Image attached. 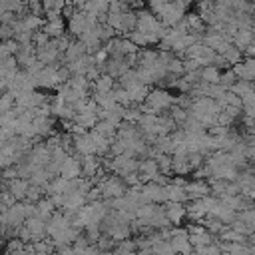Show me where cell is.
Returning a JSON list of instances; mask_svg holds the SVG:
<instances>
[{
    "mask_svg": "<svg viewBox=\"0 0 255 255\" xmlns=\"http://www.w3.org/2000/svg\"><path fill=\"white\" fill-rule=\"evenodd\" d=\"M145 102H147V114H155V112H163L165 108H169L171 104H173V98L165 92V90H151L149 94H147V98H145Z\"/></svg>",
    "mask_w": 255,
    "mask_h": 255,
    "instance_id": "cell-1",
    "label": "cell"
},
{
    "mask_svg": "<svg viewBox=\"0 0 255 255\" xmlns=\"http://www.w3.org/2000/svg\"><path fill=\"white\" fill-rule=\"evenodd\" d=\"M231 70H233V74L237 76V80L255 84V58H243V60H241L239 64H235Z\"/></svg>",
    "mask_w": 255,
    "mask_h": 255,
    "instance_id": "cell-2",
    "label": "cell"
},
{
    "mask_svg": "<svg viewBox=\"0 0 255 255\" xmlns=\"http://www.w3.org/2000/svg\"><path fill=\"white\" fill-rule=\"evenodd\" d=\"M163 213L167 223H179L185 217V207L181 203H169L167 207H163Z\"/></svg>",
    "mask_w": 255,
    "mask_h": 255,
    "instance_id": "cell-3",
    "label": "cell"
},
{
    "mask_svg": "<svg viewBox=\"0 0 255 255\" xmlns=\"http://www.w3.org/2000/svg\"><path fill=\"white\" fill-rule=\"evenodd\" d=\"M219 78H221V70L215 68V66H205V68L199 70V80L209 84V86L219 84Z\"/></svg>",
    "mask_w": 255,
    "mask_h": 255,
    "instance_id": "cell-4",
    "label": "cell"
},
{
    "mask_svg": "<svg viewBox=\"0 0 255 255\" xmlns=\"http://www.w3.org/2000/svg\"><path fill=\"white\" fill-rule=\"evenodd\" d=\"M253 86H255V84H249V82L237 80V82H235V86H233L229 92H231V94H235L237 98H241V100H243V98H247V96L253 92Z\"/></svg>",
    "mask_w": 255,
    "mask_h": 255,
    "instance_id": "cell-5",
    "label": "cell"
},
{
    "mask_svg": "<svg viewBox=\"0 0 255 255\" xmlns=\"http://www.w3.org/2000/svg\"><path fill=\"white\" fill-rule=\"evenodd\" d=\"M112 86H114V80L110 78V76H100L98 80H96V94H112L114 90H112Z\"/></svg>",
    "mask_w": 255,
    "mask_h": 255,
    "instance_id": "cell-6",
    "label": "cell"
},
{
    "mask_svg": "<svg viewBox=\"0 0 255 255\" xmlns=\"http://www.w3.org/2000/svg\"><path fill=\"white\" fill-rule=\"evenodd\" d=\"M235 82H237V76L233 74V70L229 68V70H225V72H221V78H219V86L221 88H225L227 92L235 86Z\"/></svg>",
    "mask_w": 255,
    "mask_h": 255,
    "instance_id": "cell-7",
    "label": "cell"
},
{
    "mask_svg": "<svg viewBox=\"0 0 255 255\" xmlns=\"http://www.w3.org/2000/svg\"><path fill=\"white\" fill-rule=\"evenodd\" d=\"M237 219H241L243 223H247V225L255 231V207H251V209H247V211L237 213Z\"/></svg>",
    "mask_w": 255,
    "mask_h": 255,
    "instance_id": "cell-8",
    "label": "cell"
},
{
    "mask_svg": "<svg viewBox=\"0 0 255 255\" xmlns=\"http://www.w3.org/2000/svg\"><path fill=\"white\" fill-rule=\"evenodd\" d=\"M247 159L255 163V145H249V147H247Z\"/></svg>",
    "mask_w": 255,
    "mask_h": 255,
    "instance_id": "cell-9",
    "label": "cell"
},
{
    "mask_svg": "<svg viewBox=\"0 0 255 255\" xmlns=\"http://www.w3.org/2000/svg\"><path fill=\"white\" fill-rule=\"evenodd\" d=\"M243 54H245V58H255V42H253V44H251Z\"/></svg>",
    "mask_w": 255,
    "mask_h": 255,
    "instance_id": "cell-10",
    "label": "cell"
},
{
    "mask_svg": "<svg viewBox=\"0 0 255 255\" xmlns=\"http://www.w3.org/2000/svg\"><path fill=\"white\" fill-rule=\"evenodd\" d=\"M247 197H249V201H251V203H253V205H255V191H251V193H249V195H247Z\"/></svg>",
    "mask_w": 255,
    "mask_h": 255,
    "instance_id": "cell-11",
    "label": "cell"
},
{
    "mask_svg": "<svg viewBox=\"0 0 255 255\" xmlns=\"http://www.w3.org/2000/svg\"><path fill=\"white\" fill-rule=\"evenodd\" d=\"M249 239H251V245H253V247H255V233H253V235H251V237H249Z\"/></svg>",
    "mask_w": 255,
    "mask_h": 255,
    "instance_id": "cell-12",
    "label": "cell"
}]
</instances>
